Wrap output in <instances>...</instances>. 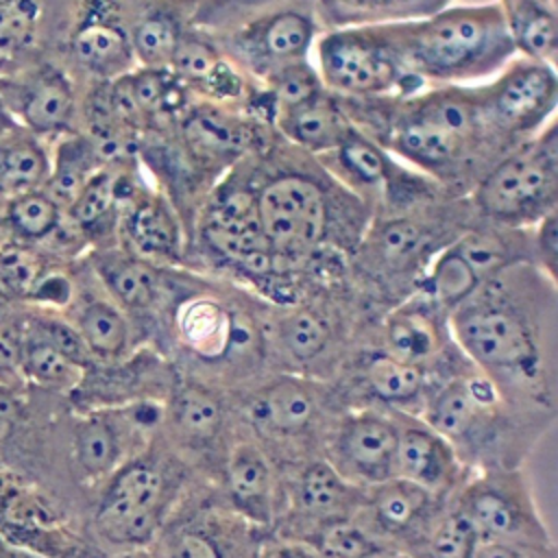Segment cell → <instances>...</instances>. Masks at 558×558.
<instances>
[{"label":"cell","mask_w":558,"mask_h":558,"mask_svg":"<svg viewBox=\"0 0 558 558\" xmlns=\"http://www.w3.org/2000/svg\"><path fill=\"white\" fill-rule=\"evenodd\" d=\"M111 558H157L155 554H150L146 547L144 549H131V551H122V554H116Z\"/></svg>","instance_id":"cell-48"},{"label":"cell","mask_w":558,"mask_h":558,"mask_svg":"<svg viewBox=\"0 0 558 558\" xmlns=\"http://www.w3.org/2000/svg\"><path fill=\"white\" fill-rule=\"evenodd\" d=\"M44 0H0V74L39 52Z\"/></svg>","instance_id":"cell-39"},{"label":"cell","mask_w":558,"mask_h":558,"mask_svg":"<svg viewBox=\"0 0 558 558\" xmlns=\"http://www.w3.org/2000/svg\"><path fill=\"white\" fill-rule=\"evenodd\" d=\"M70 416L72 408L61 395L0 384V466L37 480L83 508L68 475Z\"/></svg>","instance_id":"cell-8"},{"label":"cell","mask_w":558,"mask_h":558,"mask_svg":"<svg viewBox=\"0 0 558 558\" xmlns=\"http://www.w3.org/2000/svg\"><path fill=\"white\" fill-rule=\"evenodd\" d=\"M105 163L102 153L85 133L65 135L50 144V172L44 190L65 209Z\"/></svg>","instance_id":"cell-33"},{"label":"cell","mask_w":558,"mask_h":558,"mask_svg":"<svg viewBox=\"0 0 558 558\" xmlns=\"http://www.w3.org/2000/svg\"><path fill=\"white\" fill-rule=\"evenodd\" d=\"M482 543L556 545L521 466L471 471L451 495Z\"/></svg>","instance_id":"cell-14"},{"label":"cell","mask_w":558,"mask_h":558,"mask_svg":"<svg viewBox=\"0 0 558 558\" xmlns=\"http://www.w3.org/2000/svg\"><path fill=\"white\" fill-rule=\"evenodd\" d=\"M157 543V558H231L220 532L205 523H183Z\"/></svg>","instance_id":"cell-43"},{"label":"cell","mask_w":558,"mask_h":558,"mask_svg":"<svg viewBox=\"0 0 558 558\" xmlns=\"http://www.w3.org/2000/svg\"><path fill=\"white\" fill-rule=\"evenodd\" d=\"M541 2H545V4H551V7H558V2H556V0H541Z\"/></svg>","instance_id":"cell-50"},{"label":"cell","mask_w":558,"mask_h":558,"mask_svg":"<svg viewBox=\"0 0 558 558\" xmlns=\"http://www.w3.org/2000/svg\"><path fill=\"white\" fill-rule=\"evenodd\" d=\"M50 172V144L24 126L0 137V198L41 190Z\"/></svg>","instance_id":"cell-34"},{"label":"cell","mask_w":558,"mask_h":558,"mask_svg":"<svg viewBox=\"0 0 558 558\" xmlns=\"http://www.w3.org/2000/svg\"><path fill=\"white\" fill-rule=\"evenodd\" d=\"M65 264L70 262L37 244L0 235V299L13 305H33L44 281Z\"/></svg>","instance_id":"cell-31"},{"label":"cell","mask_w":558,"mask_h":558,"mask_svg":"<svg viewBox=\"0 0 558 558\" xmlns=\"http://www.w3.org/2000/svg\"><path fill=\"white\" fill-rule=\"evenodd\" d=\"M558 283L530 262L482 281L449 312L466 362L510 401L556 412Z\"/></svg>","instance_id":"cell-1"},{"label":"cell","mask_w":558,"mask_h":558,"mask_svg":"<svg viewBox=\"0 0 558 558\" xmlns=\"http://www.w3.org/2000/svg\"><path fill=\"white\" fill-rule=\"evenodd\" d=\"M15 129H20V124L13 120V116L9 113L4 100H2V94H0V137L13 133Z\"/></svg>","instance_id":"cell-47"},{"label":"cell","mask_w":558,"mask_h":558,"mask_svg":"<svg viewBox=\"0 0 558 558\" xmlns=\"http://www.w3.org/2000/svg\"><path fill=\"white\" fill-rule=\"evenodd\" d=\"M225 484L233 510L248 525L275 523L279 482L270 456L255 438H238L225 456Z\"/></svg>","instance_id":"cell-26"},{"label":"cell","mask_w":558,"mask_h":558,"mask_svg":"<svg viewBox=\"0 0 558 558\" xmlns=\"http://www.w3.org/2000/svg\"><path fill=\"white\" fill-rule=\"evenodd\" d=\"M0 94L13 120L46 144L78 131L81 87L41 52L0 74Z\"/></svg>","instance_id":"cell-17"},{"label":"cell","mask_w":558,"mask_h":558,"mask_svg":"<svg viewBox=\"0 0 558 558\" xmlns=\"http://www.w3.org/2000/svg\"><path fill=\"white\" fill-rule=\"evenodd\" d=\"M392 26L405 70L425 87L490 78L517 57L497 0L451 2Z\"/></svg>","instance_id":"cell-6"},{"label":"cell","mask_w":558,"mask_h":558,"mask_svg":"<svg viewBox=\"0 0 558 558\" xmlns=\"http://www.w3.org/2000/svg\"><path fill=\"white\" fill-rule=\"evenodd\" d=\"M480 536L471 521L451 504L438 514L421 543L418 558H473L480 547Z\"/></svg>","instance_id":"cell-41"},{"label":"cell","mask_w":558,"mask_h":558,"mask_svg":"<svg viewBox=\"0 0 558 558\" xmlns=\"http://www.w3.org/2000/svg\"><path fill=\"white\" fill-rule=\"evenodd\" d=\"M170 418L187 445H207L225 425V405L214 388L192 379L174 390Z\"/></svg>","instance_id":"cell-38"},{"label":"cell","mask_w":558,"mask_h":558,"mask_svg":"<svg viewBox=\"0 0 558 558\" xmlns=\"http://www.w3.org/2000/svg\"><path fill=\"white\" fill-rule=\"evenodd\" d=\"M318 421L320 392L296 375H279L257 386L244 403V423L259 438L290 442L312 432Z\"/></svg>","instance_id":"cell-25"},{"label":"cell","mask_w":558,"mask_h":558,"mask_svg":"<svg viewBox=\"0 0 558 558\" xmlns=\"http://www.w3.org/2000/svg\"><path fill=\"white\" fill-rule=\"evenodd\" d=\"M259 558H320L305 541H281L279 545L259 554Z\"/></svg>","instance_id":"cell-46"},{"label":"cell","mask_w":558,"mask_h":558,"mask_svg":"<svg viewBox=\"0 0 558 558\" xmlns=\"http://www.w3.org/2000/svg\"><path fill=\"white\" fill-rule=\"evenodd\" d=\"M116 242L126 253L153 266H185V227L172 203L150 183L146 174H142V179L122 201Z\"/></svg>","instance_id":"cell-20"},{"label":"cell","mask_w":558,"mask_h":558,"mask_svg":"<svg viewBox=\"0 0 558 558\" xmlns=\"http://www.w3.org/2000/svg\"><path fill=\"white\" fill-rule=\"evenodd\" d=\"M447 504L449 497L434 495L401 477H388L362 488V501L353 517L390 549L416 554Z\"/></svg>","instance_id":"cell-21"},{"label":"cell","mask_w":558,"mask_h":558,"mask_svg":"<svg viewBox=\"0 0 558 558\" xmlns=\"http://www.w3.org/2000/svg\"><path fill=\"white\" fill-rule=\"evenodd\" d=\"M556 412L510 401L469 362L436 379L416 416L440 432L471 471L521 466Z\"/></svg>","instance_id":"cell-4"},{"label":"cell","mask_w":558,"mask_h":558,"mask_svg":"<svg viewBox=\"0 0 558 558\" xmlns=\"http://www.w3.org/2000/svg\"><path fill=\"white\" fill-rule=\"evenodd\" d=\"M142 0H44L39 52L85 87L137 68L129 31Z\"/></svg>","instance_id":"cell-7"},{"label":"cell","mask_w":558,"mask_h":558,"mask_svg":"<svg viewBox=\"0 0 558 558\" xmlns=\"http://www.w3.org/2000/svg\"><path fill=\"white\" fill-rule=\"evenodd\" d=\"M395 412L386 408H355L331 425L323 458L347 482L366 488L395 475Z\"/></svg>","instance_id":"cell-19"},{"label":"cell","mask_w":558,"mask_h":558,"mask_svg":"<svg viewBox=\"0 0 558 558\" xmlns=\"http://www.w3.org/2000/svg\"><path fill=\"white\" fill-rule=\"evenodd\" d=\"M305 543L312 545L320 558H375L390 549L355 517L333 519L316 525L307 534Z\"/></svg>","instance_id":"cell-40"},{"label":"cell","mask_w":558,"mask_h":558,"mask_svg":"<svg viewBox=\"0 0 558 558\" xmlns=\"http://www.w3.org/2000/svg\"><path fill=\"white\" fill-rule=\"evenodd\" d=\"M201 0H142L129 41L137 68H168Z\"/></svg>","instance_id":"cell-27"},{"label":"cell","mask_w":558,"mask_h":558,"mask_svg":"<svg viewBox=\"0 0 558 558\" xmlns=\"http://www.w3.org/2000/svg\"><path fill=\"white\" fill-rule=\"evenodd\" d=\"M159 421L161 405L148 399L116 408L72 410L65 458L76 495L92 501L96 490L126 460L146 451L148 429Z\"/></svg>","instance_id":"cell-13"},{"label":"cell","mask_w":558,"mask_h":558,"mask_svg":"<svg viewBox=\"0 0 558 558\" xmlns=\"http://www.w3.org/2000/svg\"><path fill=\"white\" fill-rule=\"evenodd\" d=\"M375 558H418V556L412 554V551H403V549H388V551H384Z\"/></svg>","instance_id":"cell-49"},{"label":"cell","mask_w":558,"mask_h":558,"mask_svg":"<svg viewBox=\"0 0 558 558\" xmlns=\"http://www.w3.org/2000/svg\"><path fill=\"white\" fill-rule=\"evenodd\" d=\"M0 534L44 558H107L78 506L7 466H0Z\"/></svg>","instance_id":"cell-11"},{"label":"cell","mask_w":558,"mask_h":558,"mask_svg":"<svg viewBox=\"0 0 558 558\" xmlns=\"http://www.w3.org/2000/svg\"><path fill=\"white\" fill-rule=\"evenodd\" d=\"M168 475L146 451L126 460L92 497L87 527L107 558L157 541L168 508Z\"/></svg>","instance_id":"cell-12"},{"label":"cell","mask_w":558,"mask_h":558,"mask_svg":"<svg viewBox=\"0 0 558 558\" xmlns=\"http://www.w3.org/2000/svg\"><path fill=\"white\" fill-rule=\"evenodd\" d=\"M477 96L490 131L512 150L556 118V65L512 57L488 83L477 85Z\"/></svg>","instance_id":"cell-16"},{"label":"cell","mask_w":558,"mask_h":558,"mask_svg":"<svg viewBox=\"0 0 558 558\" xmlns=\"http://www.w3.org/2000/svg\"><path fill=\"white\" fill-rule=\"evenodd\" d=\"M59 312L78 331L94 364L122 362L140 344L135 327L94 275L87 253L74 264L72 296Z\"/></svg>","instance_id":"cell-22"},{"label":"cell","mask_w":558,"mask_h":558,"mask_svg":"<svg viewBox=\"0 0 558 558\" xmlns=\"http://www.w3.org/2000/svg\"><path fill=\"white\" fill-rule=\"evenodd\" d=\"M262 85L266 87V92L275 100L277 113L283 111V109L296 107V105L314 98L316 94H320L325 89L312 59L277 70L275 74L264 78Z\"/></svg>","instance_id":"cell-42"},{"label":"cell","mask_w":558,"mask_h":558,"mask_svg":"<svg viewBox=\"0 0 558 558\" xmlns=\"http://www.w3.org/2000/svg\"><path fill=\"white\" fill-rule=\"evenodd\" d=\"M312 63L323 87L344 98L408 96L425 87L405 70L392 22L325 28L314 41Z\"/></svg>","instance_id":"cell-10"},{"label":"cell","mask_w":558,"mask_h":558,"mask_svg":"<svg viewBox=\"0 0 558 558\" xmlns=\"http://www.w3.org/2000/svg\"><path fill=\"white\" fill-rule=\"evenodd\" d=\"M255 207L281 270L307 286L331 262L349 259L368 222V207L318 157L277 137L251 155Z\"/></svg>","instance_id":"cell-2"},{"label":"cell","mask_w":558,"mask_h":558,"mask_svg":"<svg viewBox=\"0 0 558 558\" xmlns=\"http://www.w3.org/2000/svg\"><path fill=\"white\" fill-rule=\"evenodd\" d=\"M357 381L386 410L418 414L434 384L432 375L405 364L379 347H366L355 357Z\"/></svg>","instance_id":"cell-28"},{"label":"cell","mask_w":558,"mask_h":558,"mask_svg":"<svg viewBox=\"0 0 558 558\" xmlns=\"http://www.w3.org/2000/svg\"><path fill=\"white\" fill-rule=\"evenodd\" d=\"M517 57L556 65L558 9L541 0H497Z\"/></svg>","instance_id":"cell-32"},{"label":"cell","mask_w":558,"mask_h":558,"mask_svg":"<svg viewBox=\"0 0 558 558\" xmlns=\"http://www.w3.org/2000/svg\"><path fill=\"white\" fill-rule=\"evenodd\" d=\"M558 211V209H556ZM551 211L530 227V264H534L551 281L558 268V214Z\"/></svg>","instance_id":"cell-44"},{"label":"cell","mask_w":558,"mask_h":558,"mask_svg":"<svg viewBox=\"0 0 558 558\" xmlns=\"http://www.w3.org/2000/svg\"><path fill=\"white\" fill-rule=\"evenodd\" d=\"M353 129L336 94L323 89L314 98L283 109L275 118V131L292 146L320 157L333 150Z\"/></svg>","instance_id":"cell-30"},{"label":"cell","mask_w":558,"mask_h":558,"mask_svg":"<svg viewBox=\"0 0 558 558\" xmlns=\"http://www.w3.org/2000/svg\"><path fill=\"white\" fill-rule=\"evenodd\" d=\"M480 220L508 229H530L558 209L556 118L534 137L495 161L469 192Z\"/></svg>","instance_id":"cell-9"},{"label":"cell","mask_w":558,"mask_h":558,"mask_svg":"<svg viewBox=\"0 0 558 558\" xmlns=\"http://www.w3.org/2000/svg\"><path fill=\"white\" fill-rule=\"evenodd\" d=\"M473 558H556V545L480 543Z\"/></svg>","instance_id":"cell-45"},{"label":"cell","mask_w":558,"mask_h":558,"mask_svg":"<svg viewBox=\"0 0 558 558\" xmlns=\"http://www.w3.org/2000/svg\"><path fill=\"white\" fill-rule=\"evenodd\" d=\"M377 347L432 377L434 366L438 377L440 366L464 357L451 338L449 314L418 288L379 314Z\"/></svg>","instance_id":"cell-18"},{"label":"cell","mask_w":558,"mask_h":558,"mask_svg":"<svg viewBox=\"0 0 558 558\" xmlns=\"http://www.w3.org/2000/svg\"><path fill=\"white\" fill-rule=\"evenodd\" d=\"M87 262L105 292L135 327L140 342L148 340L166 294V268L153 266L118 244L89 251Z\"/></svg>","instance_id":"cell-23"},{"label":"cell","mask_w":558,"mask_h":558,"mask_svg":"<svg viewBox=\"0 0 558 558\" xmlns=\"http://www.w3.org/2000/svg\"><path fill=\"white\" fill-rule=\"evenodd\" d=\"M170 133L187 166L209 192L235 163L259 153L277 137L275 126L257 122L240 109L196 98L172 122Z\"/></svg>","instance_id":"cell-15"},{"label":"cell","mask_w":558,"mask_h":558,"mask_svg":"<svg viewBox=\"0 0 558 558\" xmlns=\"http://www.w3.org/2000/svg\"><path fill=\"white\" fill-rule=\"evenodd\" d=\"M338 100L357 131L456 196H469L508 153L482 113L477 85H427L408 96Z\"/></svg>","instance_id":"cell-3"},{"label":"cell","mask_w":558,"mask_h":558,"mask_svg":"<svg viewBox=\"0 0 558 558\" xmlns=\"http://www.w3.org/2000/svg\"><path fill=\"white\" fill-rule=\"evenodd\" d=\"M323 31L349 24L423 17L456 0H310Z\"/></svg>","instance_id":"cell-37"},{"label":"cell","mask_w":558,"mask_h":558,"mask_svg":"<svg viewBox=\"0 0 558 558\" xmlns=\"http://www.w3.org/2000/svg\"><path fill=\"white\" fill-rule=\"evenodd\" d=\"M85 371V366L70 360L54 344H50L46 338L26 327L20 360V375L26 386L61 395L68 399L81 386Z\"/></svg>","instance_id":"cell-35"},{"label":"cell","mask_w":558,"mask_h":558,"mask_svg":"<svg viewBox=\"0 0 558 558\" xmlns=\"http://www.w3.org/2000/svg\"><path fill=\"white\" fill-rule=\"evenodd\" d=\"M63 222V207L41 187L0 203V235L41 246Z\"/></svg>","instance_id":"cell-36"},{"label":"cell","mask_w":558,"mask_h":558,"mask_svg":"<svg viewBox=\"0 0 558 558\" xmlns=\"http://www.w3.org/2000/svg\"><path fill=\"white\" fill-rule=\"evenodd\" d=\"M290 499L294 512L316 527L333 519L353 517L362 501V488L347 482L325 458H312L296 469Z\"/></svg>","instance_id":"cell-29"},{"label":"cell","mask_w":558,"mask_h":558,"mask_svg":"<svg viewBox=\"0 0 558 558\" xmlns=\"http://www.w3.org/2000/svg\"><path fill=\"white\" fill-rule=\"evenodd\" d=\"M395 416L397 449L392 477L408 480L434 495L451 499L471 475V469L462 462L453 445L421 416L408 412H395Z\"/></svg>","instance_id":"cell-24"},{"label":"cell","mask_w":558,"mask_h":558,"mask_svg":"<svg viewBox=\"0 0 558 558\" xmlns=\"http://www.w3.org/2000/svg\"><path fill=\"white\" fill-rule=\"evenodd\" d=\"M477 220L469 196L445 194L425 205L373 214L349 257V279L379 314L414 292L434 255Z\"/></svg>","instance_id":"cell-5"}]
</instances>
